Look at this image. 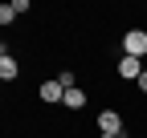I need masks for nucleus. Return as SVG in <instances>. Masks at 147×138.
<instances>
[{"mask_svg":"<svg viewBox=\"0 0 147 138\" xmlns=\"http://www.w3.org/2000/svg\"><path fill=\"white\" fill-rule=\"evenodd\" d=\"M123 53L127 57H147V33L143 29H131V33H127V37H123Z\"/></svg>","mask_w":147,"mask_h":138,"instance_id":"f257e3e1","label":"nucleus"},{"mask_svg":"<svg viewBox=\"0 0 147 138\" xmlns=\"http://www.w3.org/2000/svg\"><path fill=\"white\" fill-rule=\"evenodd\" d=\"M98 134L123 138V114H119V110H102V114H98Z\"/></svg>","mask_w":147,"mask_h":138,"instance_id":"f03ea898","label":"nucleus"},{"mask_svg":"<svg viewBox=\"0 0 147 138\" xmlns=\"http://www.w3.org/2000/svg\"><path fill=\"white\" fill-rule=\"evenodd\" d=\"M119 77H131V81H139L143 77V65H139V57H119Z\"/></svg>","mask_w":147,"mask_h":138,"instance_id":"7ed1b4c3","label":"nucleus"},{"mask_svg":"<svg viewBox=\"0 0 147 138\" xmlns=\"http://www.w3.org/2000/svg\"><path fill=\"white\" fill-rule=\"evenodd\" d=\"M41 102H65V85H61L57 77H49V81L41 85Z\"/></svg>","mask_w":147,"mask_h":138,"instance_id":"20e7f679","label":"nucleus"},{"mask_svg":"<svg viewBox=\"0 0 147 138\" xmlns=\"http://www.w3.org/2000/svg\"><path fill=\"white\" fill-rule=\"evenodd\" d=\"M61 106L82 110V106H86V90H78V85H74V90H65V102H61Z\"/></svg>","mask_w":147,"mask_h":138,"instance_id":"39448f33","label":"nucleus"},{"mask_svg":"<svg viewBox=\"0 0 147 138\" xmlns=\"http://www.w3.org/2000/svg\"><path fill=\"white\" fill-rule=\"evenodd\" d=\"M0 77H4V81H12V77H16V61H12L8 53H0Z\"/></svg>","mask_w":147,"mask_h":138,"instance_id":"423d86ee","label":"nucleus"},{"mask_svg":"<svg viewBox=\"0 0 147 138\" xmlns=\"http://www.w3.org/2000/svg\"><path fill=\"white\" fill-rule=\"evenodd\" d=\"M12 21H16V8L4 4V8H0V25H12Z\"/></svg>","mask_w":147,"mask_h":138,"instance_id":"0eeeda50","label":"nucleus"},{"mask_svg":"<svg viewBox=\"0 0 147 138\" xmlns=\"http://www.w3.org/2000/svg\"><path fill=\"white\" fill-rule=\"evenodd\" d=\"M139 90H143V94H147V69H143V77H139Z\"/></svg>","mask_w":147,"mask_h":138,"instance_id":"6e6552de","label":"nucleus"},{"mask_svg":"<svg viewBox=\"0 0 147 138\" xmlns=\"http://www.w3.org/2000/svg\"><path fill=\"white\" fill-rule=\"evenodd\" d=\"M98 138H115V134H98Z\"/></svg>","mask_w":147,"mask_h":138,"instance_id":"1a4fd4ad","label":"nucleus"}]
</instances>
